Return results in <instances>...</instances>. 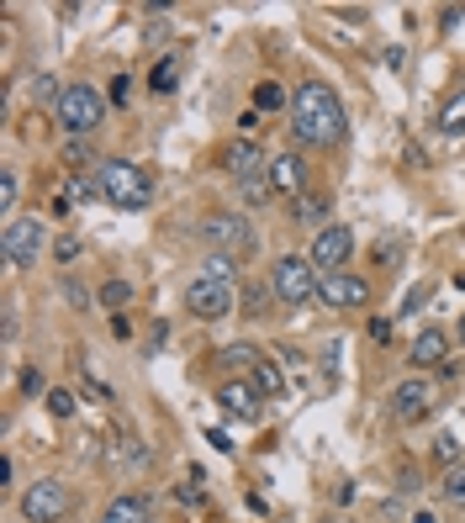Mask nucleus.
Returning <instances> with one entry per match:
<instances>
[{
  "instance_id": "nucleus-16",
  "label": "nucleus",
  "mask_w": 465,
  "mask_h": 523,
  "mask_svg": "<svg viewBox=\"0 0 465 523\" xmlns=\"http://www.w3.org/2000/svg\"><path fill=\"white\" fill-rule=\"evenodd\" d=\"M101 523H154V518H148V497H138V492L111 497L106 513H101Z\"/></svg>"
},
{
  "instance_id": "nucleus-27",
  "label": "nucleus",
  "mask_w": 465,
  "mask_h": 523,
  "mask_svg": "<svg viewBox=\"0 0 465 523\" xmlns=\"http://www.w3.org/2000/svg\"><path fill=\"white\" fill-rule=\"evenodd\" d=\"M270 302H275L270 280H265V286H249V291H244V312H249V317H265V312H270Z\"/></svg>"
},
{
  "instance_id": "nucleus-1",
  "label": "nucleus",
  "mask_w": 465,
  "mask_h": 523,
  "mask_svg": "<svg viewBox=\"0 0 465 523\" xmlns=\"http://www.w3.org/2000/svg\"><path fill=\"white\" fill-rule=\"evenodd\" d=\"M291 138L307 148L344 143V101L328 80H302L291 96Z\"/></svg>"
},
{
  "instance_id": "nucleus-19",
  "label": "nucleus",
  "mask_w": 465,
  "mask_h": 523,
  "mask_svg": "<svg viewBox=\"0 0 465 523\" xmlns=\"http://www.w3.org/2000/svg\"><path fill=\"white\" fill-rule=\"evenodd\" d=\"M148 85H154L159 96H170V90L180 85V59H175V53H170V59H159L154 69H148Z\"/></svg>"
},
{
  "instance_id": "nucleus-9",
  "label": "nucleus",
  "mask_w": 465,
  "mask_h": 523,
  "mask_svg": "<svg viewBox=\"0 0 465 523\" xmlns=\"http://www.w3.org/2000/svg\"><path fill=\"white\" fill-rule=\"evenodd\" d=\"M349 254H355V233L344 228V222H328L323 233H312V265H318V275H333L349 265Z\"/></svg>"
},
{
  "instance_id": "nucleus-23",
  "label": "nucleus",
  "mask_w": 465,
  "mask_h": 523,
  "mask_svg": "<svg viewBox=\"0 0 465 523\" xmlns=\"http://www.w3.org/2000/svg\"><path fill=\"white\" fill-rule=\"evenodd\" d=\"M434 460H439V465H450V471L460 465V434H455V428H444V434H434Z\"/></svg>"
},
{
  "instance_id": "nucleus-4",
  "label": "nucleus",
  "mask_w": 465,
  "mask_h": 523,
  "mask_svg": "<svg viewBox=\"0 0 465 523\" xmlns=\"http://www.w3.org/2000/svg\"><path fill=\"white\" fill-rule=\"evenodd\" d=\"M53 117H59V127L69 138H90L106 117V96L96 85H64V101L53 106Z\"/></svg>"
},
{
  "instance_id": "nucleus-26",
  "label": "nucleus",
  "mask_w": 465,
  "mask_h": 523,
  "mask_svg": "<svg viewBox=\"0 0 465 523\" xmlns=\"http://www.w3.org/2000/svg\"><path fill=\"white\" fill-rule=\"evenodd\" d=\"M444 502H455V508H465V460L455 465V471H444Z\"/></svg>"
},
{
  "instance_id": "nucleus-17",
  "label": "nucleus",
  "mask_w": 465,
  "mask_h": 523,
  "mask_svg": "<svg viewBox=\"0 0 465 523\" xmlns=\"http://www.w3.org/2000/svg\"><path fill=\"white\" fill-rule=\"evenodd\" d=\"M291 217L302 222V228H318V233H323V228H328V222H323V217H328V191L296 196V201H291Z\"/></svg>"
},
{
  "instance_id": "nucleus-37",
  "label": "nucleus",
  "mask_w": 465,
  "mask_h": 523,
  "mask_svg": "<svg viewBox=\"0 0 465 523\" xmlns=\"http://www.w3.org/2000/svg\"><path fill=\"white\" fill-rule=\"evenodd\" d=\"M64 296H69L74 307H90V291L80 286V280H69V275H64Z\"/></svg>"
},
{
  "instance_id": "nucleus-7",
  "label": "nucleus",
  "mask_w": 465,
  "mask_h": 523,
  "mask_svg": "<svg viewBox=\"0 0 465 523\" xmlns=\"http://www.w3.org/2000/svg\"><path fill=\"white\" fill-rule=\"evenodd\" d=\"M69 508H74V497L59 476H43L22 492V518L27 523H59V518H69Z\"/></svg>"
},
{
  "instance_id": "nucleus-12",
  "label": "nucleus",
  "mask_w": 465,
  "mask_h": 523,
  "mask_svg": "<svg viewBox=\"0 0 465 523\" xmlns=\"http://www.w3.org/2000/svg\"><path fill=\"white\" fill-rule=\"evenodd\" d=\"M429 407H434V386L423 381V376H407V381L392 391V418H397V423L429 418Z\"/></svg>"
},
{
  "instance_id": "nucleus-14",
  "label": "nucleus",
  "mask_w": 465,
  "mask_h": 523,
  "mask_svg": "<svg viewBox=\"0 0 465 523\" xmlns=\"http://www.w3.org/2000/svg\"><path fill=\"white\" fill-rule=\"evenodd\" d=\"M259 397H265V391H259L254 381H228V386L217 391L222 413L238 418V423H254V418H259Z\"/></svg>"
},
{
  "instance_id": "nucleus-41",
  "label": "nucleus",
  "mask_w": 465,
  "mask_h": 523,
  "mask_svg": "<svg viewBox=\"0 0 465 523\" xmlns=\"http://www.w3.org/2000/svg\"><path fill=\"white\" fill-rule=\"evenodd\" d=\"M413 523H439L434 513H413Z\"/></svg>"
},
{
  "instance_id": "nucleus-15",
  "label": "nucleus",
  "mask_w": 465,
  "mask_h": 523,
  "mask_svg": "<svg viewBox=\"0 0 465 523\" xmlns=\"http://www.w3.org/2000/svg\"><path fill=\"white\" fill-rule=\"evenodd\" d=\"M444 360H450V333H444V328H423L413 339V365L418 370H434Z\"/></svg>"
},
{
  "instance_id": "nucleus-13",
  "label": "nucleus",
  "mask_w": 465,
  "mask_h": 523,
  "mask_svg": "<svg viewBox=\"0 0 465 523\" xmlns=\"http://www.w3.org/2000/svg\"><path fill=\"white\" fill-rule=\"evenodd\" d=\"M222 170H228L238 185H244V180H259V175H265L270 159H265V148H259L254 138H238V143L222 148Z\"/></svg>"
},
{
  "instance_id": "nucleus-8",
  "label": "nucleus",
  "mask_w": 465,
  "mask_h": 523,
  "mask_svg": "<svg viewBox=\"0 0 465 523\" xmlns=\"http://www.w3.org/2000/svg\"><path fill=\"white\" fill-rule=\"evenodd\" d=\"M185 312L201 317V323H222V317L233 312V286H217V280L196 275L191 286H185Z\"/></svg>"
},
{
  "instance_id": "nucleus-40",
  "label": "nucleus",
  "mask_w": 465,
  "mask_h": 523,
  "mask_svg": "<svg viewBox=\"0 0 465 523\" xmlns=\"http://www.w3.org/2000/svg\"><path fill=\"white\" fill-rule=\"evenodd\" d=\"M207 444H212V450H222V455H233V439L222 434V428H212V434H207Z\"/></svg>"
},
{
  "instance_id": "nucleus-6",
  "label": "nucleus",
  "mask_w": 465,
  "mask_h": 523,
  "mask_svg": "<svg viewBox=\"0 0 465 523\" xmlns=\"http://www.w3.org/2000/svg\"><path fill=\"white\" fill-rule=\"evenodd\" d=\"M201 233H207L212 254H233V259H244V254L259 249L254 222H249V217H238V212H212L207 222H201Z\"/></svg>"
},
{
  "instance_id": "nucleus-5",
  "label": "nucleus",
  "mask_w": 465,
  "mask_h": 523,
  "mask_svg": "<svg viewBox=\"0 0 465 523\" xmlns=\"http://www.w3.org/2000/svg\"><path fill=\"white\" fill-rule=\"evenodd\" d=\"M48 228L37 217H11L6 233H0V259H6L11 270H37V259H43V238Z\"/></svg>"
},
{
  "instance_id": "nucleus-11",
  "label": "nucleus",
  "mask_w": 465,
  "mask_h": 523,
  "mask_svg": "<svg viewBox=\"0 0 465 523\" xmlns=\"http://www.w3.org/2000/svg\"><path fill=\"white\" fill-rule=\"evenodd\" d=\"M265 180H270V191L275 196H307V185H312V175H307V159L302 154H291V148H286V154H275L270 159V170H265Z\"/></svg>"
},
{
  "instance_id": "nucleus-39",
  "label": "nucleus",
  "mask_w": 465,
  "mask_h": 523,
  "mask_svg": "<svg viewBox=\"0 0 465 523\" xmlns=\"http://www.w3.org/2000/svg\"><path fill=\"white\" fill-rule=\"evenodd\" d=\"M85 391H90L96 402H111V386H106V381H96V376H85Z\"/></svg>"
},
{
  "instance_id": "nucleus-20",
  "label": "nucleus",
  "mask_w": 465,
  "mask_h": 523,
  "mask_svg": "<svg viewBox=\"0 0 465 523\" xmlns=\"http://www.w3.org/2000/svg\"><path fill=\"white\" fill-rule=\"evenodd\" d=\"M439 127H444V133H460V138H465V85L455 90L450 101H444V111H439Z\"/></svg>"
},
{
  "instance_id": "nucleus-18",
  "label": "nucleus",
  "mask_w": 465,
  "mask_h": 523,
  "mask_svg": "<svg viewBox=\"0 0 465 523\" xmlns=\"http://www.w3.org/2000/svg\"><path fill=\"white\" fill-rule=\"evenodd\" d=\"M127 302H133V280H122V275H111L106 286H101V307L117 317V312H127Z\"/></svg>"
},
{
  "instance_id": "nucleus-28",
  "label": "nucleus",
  "mask_w": 465,
  "mask_h": 523,
  "mask_svg": "<svg viewBox=\"0 0 465 523\" xmlns=\"http://www.w3.org/2000/svg\"><path fill=\"white\" fill-rule=\"evenodd\" d=\"M281 106H286V90L275 85V80H265V85L254 90V111H281Z\"/></svg>"
},
{
  "instance_id": "nucleus-10",
  "label": "nucleus",
  "mask_w": 465,
  "mask_h": 523,
  "mask_svg": "<svg viewBox=\"0 0 465 523\" xmlns=\"http://www.w3.org/2000/svg\"><path fill=\"white\" fill-rule=\"evenodd\" d=\"M318 302L333 307V312H355L370 302V280L365 275H349V270H333L318 280Z\"/></svg>"
},
{
  "instance_id": "nucleus-24",
  "label": "nucleus",
  "mask_w": 465,
  "mask_h": 523,
  "mask_svg": "<svg viewBox=\"0 0 465 523\" xmlns=\"http://www.w3.org/2000/svg\"><path fill=\"white\" fill-rule=\"evenodd\" d=\"M254 386L265 391V397H275V391L286 386V381H281V365H275V360H259V365H254Z\"/></svg>"
},
{
  "instance_id": "nucleus-43",
  "label": "nucleus",
  "mask_w": 465,
  "mask_h": 523,
  "mask_svg": "<svg viewBox=\"0 0 465 523\" xmlns=\"http://www.w3.org/2000/svg\"><path fill=\"white\" fill-rule=\"evenodd\" d=\"M339 523H344V518H339Z\"/></svg>"
},
{
  "instance_id": "nucleus-3",
  "label": "nucleus",
  "mask_w": 465,
  "mask_h": 523,
  "mask_svg": "<svg viewBox=\"0 0 465 523\" xmlns=\"http://www.w3.org/2000/svg\"><path fill=\"white\" fill-rule=\"evenodd\" d=\"M318 265H312L307 254H281L270 265V291H275V307H307V302H318Z\"/></svg>"
},
{
  "instance_id": "nucleus-2",
  "label": "nucleus",
  "mask_w": 465,
  "mask_h": 523,
  "mask_svg": "<svg viewBox=\"0 0 465 523\" xmlns=\"http://www.w3.org/2000/svg\"><path fill=\"white\" fill-rule=\"evenodd\" d=\"M96 180H101V196L111 201V207H122V212H148L154 207V185H148V175L133 159H101Z\"/></svg>"
},
{
  "instance_id": "nucleus-38",
  "label": "nucleus",
  "mask_w": 465,
  "mask_h": 523,
  "mask_svg": "<svg viewBox=\"0 0 465 523\" xmlns=\"http://www.w3.org/2000/svg\"><path fill=\"white\" fill-rule=\"evenodd\" d=\"M111 339H133V323H127V312L111 317Z\"/></svg>"
},
{
  "instance_id": "nucleus-35",
  "label": "nucleus",
  "mask_w": 465,
  "mask_h": 523,
  "mask_svg": "<svg viewBox=\"0 0 465 523\" xmlns=\"http://www.w3.org/2000/svg\"><path fill=\"white\" fill-rule=\"evenodd\" d=\"M370 344H392V317H370Z\"/></svg>"
},
{
  "instance_id": "nucleus-31",
  "label": "nucleus",
  "mask_w": 465,
  "mask_h": 523,
  "mask_svg": "<svg viewBox=\"0 0 465 523\" xmlns=\"http://www.w3.org/2000/svg\"><path fill=\"white\" fill-rule=\"evenodd\" d=\"M16 196H22V180H16V170H6L0 175V212H6V222L16 212Z\"/></svg>"
},
{
  "instance_id": "nucleus-32",
  "label": "nucleus",
  "mask_w": 465,
  "mask_h": 523,
  "mask_svg": "<svg viewBox=\"0 0 465 523\" xmlns=\"http://www.w3.org/2000/svg\"><path fill=\"white\" fill-rule=\"evenodd\" d=\"M53 259H59V265H74V259H80V238L59 233V238H53Z\"/></svg>"
},
{
  "instance_id": "nucleus-29",
  "label": "nucleus",
  "mask_w": 465,
  "mask_h": 523,
  "mask_svg": "<svg viewBox=\"0 0 465 523\" xmlns=\"http://www.w3.org/2000/svg\"><path fill=\"white\" fill-rule=\"evenodd\" d=\"M48 413L59 418V423L74 418V391H69V386H53V391H48Z\"/></svg>"
},
{
  "instance_id": "nucleus-34",
  "label": "nucleus",
  "mask_w": 465,
  "mask_h": 523,
  "mask_svg": "<svg viewBox=\"0 0 465 523\" xmlns=\"http://www.w3.org/2000/svg\"><path fill=\"white\" fill-rule=\"evenodd\" d=\"M22 391H27V397H37V391H48V381H43V370H37V365H27V370H22Z\"/></svg>"
},
{
  "instance_id": "nucleus-22",
  "label": "nucleus",
  "mask_w": 465,
  "mask_h": 523,
  "mask_svg": "<svg viewBox=\"0 0 465 523\" xmlns=\"http://www.w3.org/2000/svg\"><path fill=\"white\" fill-rule=\"evenodd\" d=\"M64 164H69V170H90V164H96V148H90L85 138H69L64 143ZM96 170H101V164H96Z\"/></svg>"
},
{
  "instance_id": "nucleus-30",
  "label": "nucleus",
  "mask_w": 465,
  "mask_h": 523,
  "mask_svg": "<svg viewBox=\"0 0 465 523\" xmlns=\"http://www.w3.org/2000/svg\"><path fill=\"white\" fill-rule=\"evenodd\" d=\"M32 96L43 101V106H59V101H64V85L53 80V74H37V80H32Z\"/></svg>"
},
{
  "instance_id": "nucleus-36",
  "label": "nucleus",
  "mask_w": 465,
  "mask_h": 523,
  "mask_svg": "<svg viewBox=\"0 0 465 523\" xmlns=\"http://www.w3.org/2000/svg\"><path fill=\"white\" fill-rule=\"evenodd\" d=\"M111 101L117 106H127V96H133V80H127V74H117V80H111V90H106Z\"/></svg>"
},
{
  "instance_id": "nucleus-25",
  "label": "nucleus",
  "mask_w": 465,
  "mask_h": 523,
  "mask_svg": "<svg viewBox=\"0 0 465 523\" xmlns=\"http://www.w3.org/2000/svg\"><path fill=\"white\" fill-rule=\"evenodd\" d=\"M270 196H275V191H270V180H265V175H259V180H244V185H238V201H244V207H265Z\"/></svg>"
},
{
  "instance_id": "nucleus-21",
  "label": "nucleus",
  "mask_w": 465,
  "mask_h": 523,
  "mask_svg": "<svg viewBox=\"0 0 465 523\" xmlns=\"http://www.w3.org/2000/svg\"><path fill=\"white\" fill-rule=\"evenodd\" d=\"M201 275L217 280V286H233V275H238V259L233 254H212L207 265H201Z\"/></svg>"
},
{
  "instance_id": "nucleus-42",
  "label": "nucleus",
  "mask_w": 465,
  "mask_h": 523,
  "mask_svg": "<svg viewBox=\"0 0 465 523\" xmlns=\"http://www.w3.org/2000/svg\"><path fill=\"white\" fill-rule=\"evenodd\" d=\"M460 349H465V312H460Z\"/></svg>"
},
{
  "instance_id": "nucleus-33",
  "label": "nucleus",
  "mask_w": 465,
  "mask_h": 523,
  "mask_svg": "<svg viewBox=\"0 0 465 523\" xmlns=\"http://www.w3.org/2000/svg\"><path fill=\"white\" fill-rule=\"evenodd\" d=\"M217 360H222V365H249V370H254V365H259V354H254L249 344H228V349L217 354Z\"/></svg>"
}]
</instances>
